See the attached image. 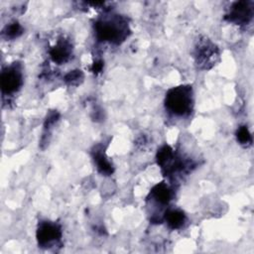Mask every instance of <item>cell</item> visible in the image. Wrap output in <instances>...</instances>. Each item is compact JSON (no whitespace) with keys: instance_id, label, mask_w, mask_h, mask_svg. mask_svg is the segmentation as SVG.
<instances>
[{"instance_id":"cell-13","label":"cell","mask_w":254,"mask_h":254,"mask_svg":"<svg viewBox=\"0 0 254 254\" xmlns=\"http://www.w3.org/2000/svg\"><path fill=\"white\" fill-rule=\"evenodd\" d=\"M83 79L84 74L80 69L70 70L64 76V81L69 86H77L83 81Z\"/></svg>"},{"instance_id":"cell-8","label":"cell","mask_w":254,"mask_h":254,"mask_svg":"<svg viewBox=\"0 0 254 254\" xmlns=\"http://www.w3.org/2000/svg\"><path fill=\"white\" fill-rule=\"evenodd\" d=\"M91 155H92L94 164L96 165V169L101 175L110 176L113 174V172H114L113 165L108 160V157L106 156L104 149L102 148L101 145L94 147Z\"/></svg>"},{"instance_id":"cell-9","label":"cell","mask_w":254,"mask_h":254,"mask_svg":"<svg viewBox=\"0 0 254 254\" xmlns=\"http://www.w3.org/2000/svg\"><path fill=\"white\" fill-rule=\"evenodd\" d=\"M176 155L174 153V150L169 145L162 146L156 155L157 164L159 167H161L163 173L165 175H171V170L175 161Z\"/></svg>"},{"instance_id":"cell-16","label":"cell","mask_w":254,"mask_h":254,"mask_svg":"<svg viewBox=\"0 0 254 254\" xmlns=\"http://www.w3.org/2000/svg\"><path fill=\"white\" fill-rule=\"evenodd\" d=\"M103 65H104V63L101 61V60H98V61H95L92 65H91V71L95 74L101 72V70L103 69Z\"/></svg>"},{"instance_id":"cell-12","label":"cell","mask_w":254,"mask_h":254,"mask_svg":"<svg viewBox=\"0 0 254 254\" xmlns=\"http://www.w3.org/2000/svg\"><path fill=\"white\" fill-rule=\"evenodd\" d=\"M59 119H60V113L57 110H51L47 114V117H46L45 123H44V130H45V132H44L43 137H42L41 145L42 144H47L49 142L47 136H50L51 129L59 121Z\"/></svg>"},{"instance_id":"cell-4","label":"cell","mask_w":254,"mask_h":254,"mask_svg":"<svg viewBox=\"0 0 254 254\" xmlns=\"http://www.w3.org/2000/svg\"><path fill=\"white\" fill-rule=\"evenodd\" d=\"M63 231L59 223L50 220H42L39 222L36 232L39 247L51 248L61 241Z\"/></svg>"},{"instance_id":"cell-5","label":"cell","mask_w":254,"mask_h":254,"mask_svg":"<svg viewBox=\"0 0 254 254\" xmlns=\"http://www.w3.org/2000/svg\"><path fill=\"white\" fill-rule=\"evenodd\" d=\"M253 18V2L252 1H237L234 2L225 14V19L228 22L237 25H247Z\"/></svg>"},{"instance_id":"cell-6","label":"cell","mask_w":254,"mask_h":254,"mask_svg":"<svg viewBox=\"0 0 254 254\" xmlns=\"http://www.w3.org/2000/svg\"><path fill=\"white\" fill-rule=\"evenodd\" d=\"M1 89L4 94H11L18 91L23 84V74L17 64L4 68L1 72Z\"/></svg>"},{"instance_id":"cell-14","label":"cell","mask_w":254,"mask_h":254,"mask_svg":"<svg viewBox=\"0 0 254 254\" xmlns=\"http://www.w3.org/2000/svg\"><path fill=\"white\" fill-rule=\"evenodd\" d=\"M23 32V27L18 22H12L5 27V29L3 30V35L7 39H15L21 36Z\"/></svg>"},{"instance_id":"cell-15","label":"cell","mask_w":254,"mask_h":254,"mask_svg":"<svg viewBox=\"0 0 254 254\" xmlns=\"http://www.w3.org/2000/svg\"><path fill=\"white\" fill-rule=\"evenodd\" d=\"M236 138L239 144L243 146H250L252 144V135L246 126H240L236 131Z\"/></svg>"},{"instance_id":"cell-2","label":"cell","mask_w":254,"mask_h":254,"mask_svg":"<svg viewBox=\"0 0 254 254\" xmlns=\"http://www.w3.org/2000/svg\"><path fill=\"white\" fill-rule=\"evenodd\" d=\"M165 106L174 115H189L193 107L192 87L184 84L170 88L165 96Z\"/></svg>"},{"instance_id":"cell-3","label":"cell","mask_w":254,"mask_h":254,"mask_svg":"<svg viewBox=\"0 0 254 254\" xmlns=\"http://www.w3.org/2000/svg\"><path fill=\"white\" fill-rule=\"evenodd\" d=\"M193 58L199 68L210 69L219 62V49L208 38L200 37L194 46Z\"/></svg>"},{"instance_id":"cell-10","label":"cell","mask_w":254,"mask_h":254,"mask_svg":"<svg viewBox=\"0 0 254 254\" xmlns=\"http://www.w3.org/2000/svg\"><path fill=\"white\" fill-rule=\"evenodd\" d=\"M152 199L161 204H168L173 196V191L170 187L165 183L156 185L150 191Z\"/></svg>"},{"instance_id":"cell-1","label":"cell","mask_w":254,"mask_h":254,"mask_svg":"<svg viewBox=\"0 0 254 254\" xmlns=\"http://www.w3.org/2000/svg\"><path fill=\"white\" fill-rule=\"evenodd\" d=\"M94 32L98 41L118 45L125 41L130 29L126 18L120 15H111L97 20L94 23Z\"/></svg>"},{"instance_id":"cell-7","label":"cell","mask_w":254,"mask_h":254,"mask_svg":"<svg viewBox=\"0 0 254 254\" xmlns=\"http://www.w3.org/2000/svg\"><path fill=\"white\" fill-rule=\"evenodd\" d=\"M72 54V46L68 40L61 38L57 44L51 48L50 57L58 64L66 63Z\"/></svg>"},{"instance_id":"cell-11","label":"cell","mask_w":254,"mask_h":254,"mask_svg":"<svg viewBox=\"0 0 254 254\" xmlns=\"http://www.w3.org/2000/svg\"><path fill=\"white\" fill-rule=\"evenodd\" d=\"M187 216L181 209H168L165 212L164 220L171 229H179L186 222Z\"/></svg>"}]
</instances>
